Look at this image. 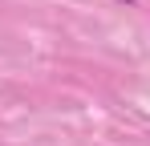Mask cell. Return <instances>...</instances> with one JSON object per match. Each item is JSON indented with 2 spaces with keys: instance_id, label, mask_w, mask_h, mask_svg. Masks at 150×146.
Returning a JSON list of instances; mask_svg holds the SVG:
<instances>
[{
  "instance_id": "obj_1",
  "label": "cell",
  "mask_w": 150,
  "mask_h": 146,
  "mask_svg": "<svg viewBox=\"0 0 150 146\" xmlns=\"http://www.w3.org/2000/svg\"><path fill=\"white\" fill-rule=\"evenodd\" d=\"M122 4H134V0H122Z\"/></svg>"
}]
</instances>
